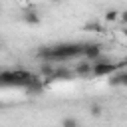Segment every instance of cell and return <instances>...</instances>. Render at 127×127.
<instances>
[{"mask_svg": "<svg viewBox=\"0 0 127 127\" xmlns=\"http://www.w3.org/2000/svg\"><path fill=\"white\" fill-rule=\"evenodd\" d=\"M0 85H4V87H8V85H16L14 71H0Z\"/></svg>", "mask_w": 127, "mask_h": 127, "instance_id": "5b68a950", "label": "cell"}, {"mask_svg": "<svg viewBox=\"0 0 127 127\" xmlns=\"http://www.w3.org/2000/svg\"><path fill=\"white\" fill-rule=\"evenodd\" d=\"M62 125H64V127H75V125H77V119L65 117V119H62Z\"/></svg>", "mask_w": 127, "mask_h": 127, "instance_id": "30bf717a", "label": "cell"}, {"mask_svg": "<svg viewBox=\"0 0 127 127\" xmlns=\"http://www.w3.org/2000/svg\"><path fill=\"white\" fill-rule=\"evenodd\" d=\"M85 30H93V32H101V26H99L97 22H89V24H85Z\"/></svg>", "mask_w": 127, "mask_h": 127, "instance_id": "7c38bea8", "label": "cell"}, {"mask_svg": "<svg viewBox=\"0 0 127 127\" xmlns=\"http://www.w3.org/2000/svg\"><path fill=\"white\" fill-rule=\"evenodd\" d=\"M50 2H52V4H58V2H62V0H50Z\"/></svg>", "mask_w": 127, "mask_h": 127, "instance_id": "e0dca14e", "label": "cell"}, {"mask_svg": "<svg viewBox=\"0 0 127 127\" xmlns=\"http://www.w3.org/2000/svg\"><path fill=\"white\" fill-rule=\"evenodd\" d=\"M2 50H4V40L0 38V52H2Z\"/></svg>", "mask_w": 127, "mask_h": 127, "instance_id": "9a60e30c", "label": "cell"}, {"mask_svg": "<svg viewBox=\"0 0 127 127\" xmlns=\"http://www.w3.org/2000/svg\"><path fill=\"white\" fill-rule=\"evenodd\" d=\"M125 65H127V62H125Z\"/></svg>", "mask_w": 127, "mask_h": 127, "instance_id": "ac0fdd59", "label": "cell"}, {"mask_svg": "<svg viewBox=\"0 0 127 127\" xmlns=\"http://www.w3.org/2000/svg\"><path fill=\"white\" fill-rule=\"evenodd\" d=\"M38 56L48 60V62L71 60V58L83 56V44H56V46H50V48H40Z\"/></svg>", "mask_w": 127, "mask_h": 127, "instance_id": "6da1fadb", "label": "cell"}, {"mask_svg": "<svg viewBox=\"0 0 127 127\" xmlns=\"http://www.w3.org/2000/svg\"><path fill=\"white\" fill-rule=\"evenodd\" d=\"M119 20H121L123 24H127V10H123V12H119Z\"/></svg>", "mask_w": 127, "mask_h": 127, "instance_id": "5bb4252c", "label": "cell"}, {"mask_svg": "<svg viewBox=\"0 0 127 127\" xmlns=\"http://www.w3.org/2000/svg\"><path fill=\"white\" fill-rule=\"evenodd\" d=\"M119 69V64H111V62H107V60H93V64H91V75H95V77H103V75H111L113 71H117Z\"/></svg>", "mask_w": 127, "mask_h": 127, "instance_id": "7a4b0ae2", "label": "cell"}, {"mask_svg": "<svg viewBox=\"0 0 127 127\" xmlns=\"http://www.w3.org/2000/svg\"><path fill=\"white\" fill-rule=\"evenodd\" d=\"M75 73L77 75H91V62H79L75 65Z\"/></svg>", "mask_w": 127, "mask_h": 127, "instance_id": "8992f818", "label": "cell"}, {"mask_svg": "<svg viewBox=\"0 0 127 127\" xmlns=\"http://www.w3.org/2000/svg\"><path fill=\"white\" fill-rule=\"evenodd\" d=\"M123 34H125V36H127V24H125V28H123Z\"/></svg>", "mask_w": 127, "mask_h": 127, "instance_id": "2e32d148", "label": "cell"}, {"mask_svg": "<svg viewBox=\"0 0 127 127\" xmlns=\"http://www.w3.org/2000/svg\"><path fill=\"white\" fill-rule=\"evenodd\" d=\"M42 73H44V75H48V77H52V73H54L52 65H42Z\"/></svg>", "mask_w": 127, "mask_h": 127, "instance_id": "4fadbf2b", "label": "cell"}, {"mask_svg": "<svg viewBox=\"0 0 127 127\" xmlns=\"http://www.w3.org/2000/svg\"><path fill=\"white\" fill-rule=\"evenodd\" d=\"M109 85H127V71H113L109 75Z\"/></svg>", "mask_w": 127, "mask_h": 127, "instance_id": "277c9868", "label": "cell"}, {"mask_svg": "<svg viewBox=\"0 0 127 127\" xmlns=\"http://www.w3.org/2000/svg\"><path fill=\"white\" fill-rule=\"evenodd\" d=\"M105 20H107V22L119 20V12H117V10H107V12H105Z\"/></svg>", "mask_w": 127, "mask_h": 127, "instance_id": "9c48e42d", "label": "cell"}, {"mask_svg": "<svg viewBox=\"0 0 127 127\" xmlns=\"http://www.w3.org/2000/svg\"><path fill=\"white\" fill-rule=\"evenodd\" d=\"M54 77H62V79H69V77H71V73H69L67 69H60V71H54L50 79H54Z\"/></svg>", "mask_w": 127, "mask_h": 127, "instance_id": "ba28073f", "label": "cell"}, {"mask_svg": "<svg viewBox=\"0 0 127 127\" xmlns=\"http://www.w3.org/2000/svg\"><path fill=\"white\" fill-rule=\"evenodd\" d=\"M83 56H85L89 62L97 60V58L101 56V46H99V44H83Z\"/></svg>", "mask_w": 127, "mask_h": 127, "instance_id": "3957f363", "label": "cell"}, {"mask_svg": "<svg viewBox=\"0 0 127 127\" xmlns=\"http://www.w3.org/2000/svg\"><path fill=\"white\" fill-rule=\"evenodd\" d=\"M40 20H42V18H40V14H38V12H34V10H30V12H26V14H24V22H26V24H30V26H38V24H40Z\"/></svg>", "mask_w": 127, "mask_h": 127, "instance_id": "52a82bcc", "label": "cell"}, {"mask_svg": "<svg viewBox=\"0 0 127 127\" xmlns=\"http://www.w3.org/2000/svg\"><path fill=\"white\" fill-rule=\"evenodd\" d=\"M89 113H91L93 117H99V115H101V105H97V103H93V105L89 107Z\"/></svg>", "mask_w": 127, "mask_h": 127, "instance_id": "8fae6325", "label": "cell"}]
</instances>
